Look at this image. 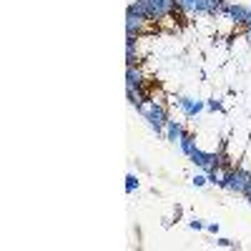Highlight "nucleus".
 I'll return each instance as SVG.
<instances>
[{
    "instance_id": "16",
    "label": "nucleus",
    "mask_w": 251,
    "mask_h": 251,
    "mask_svg": "<svg viewBox=\"0 0 251 251\" xmlns=\"http://www.w3.org/2000/svg\"><path fill=\"white\" fill-rule=\"evenodd\" d=\"M246 38H249V40H251V23H249V25H246Z\"/></svg>"
},
{
    "instance_id": "12",
    "label": "nucleus",
    "mask_w": 251,
    "mask_h": 251,
    "mask_svg": "<svg viewBox=\"0 0 251 251\" xmlns=\"http://www.w3.org/2000/svg\"><path fill=\"white\" fill-rule=\"evenodd\" d=\"M191 183H194V186H199V188H203V186L208 183V176H206V174H196V176L191 178Z\"/></svg>"
},
{
    "instance_id": "1",
    "label": "nucleus",
    "mask_w": 251,
    "mask_h": 251,
    "mask_svg": "<svg viewBox=\"0 0 251 251\" xmlns=\"http://www.w3.org/2000/svg\"><path fill=\"white\" fill-rule=\"evenodd\" d=\"M138 113L149 121V126L156 131V136H163L166 133V123H169V106H166V100H146L143 106H138Z\"/></svg>"
},
{
    "instance_id": "9",
    "label": "nucleus",
    "mask_w": 251,
    "mask_h": 251,
    "mask_svg": "<svg viewBox=\"0 0 251 251\" xmlns=\"http://www.w3.org/2000/svg\"><path fill=\"white\" fill-rule=\"evenodd\" d=\"M178 149H181V153H183V156H191V153L199 149V138H196V133L186 131V133L181 136V141H178Z\"/></svg>"
},
{
    "instance_id": "13",
    "label": "nucleus",
    "mask_w": 251,
    "mask_h": 251,
    "mask_svg": "<svg viewBox=\"0 0 251 251\" xmlns=\"http://www.w3.org/2000/svg\"><path fill=\"white\" fill-rule=\"evenodd\" d=\"M188 228H191V231H201V228H206V224L201 219H191L188 221Z\"/></svg>"
},
{
    "instance_id": "3",
    "label": "nucleus",
    "mask_w": 251,
    "mask_h": 251,
    "mask_svg": "<svg viewBox=\"0 0 251 251\" xmlns=\"http://www.w3.org/2000/svg\"><path fill=\"white\" fill-rule=\"evenodd\" d=\"M176 106H178V111L186 116V118H196L199 113H203L206 111V100H201L199 96H176V98H171Z\"/></svg>"
},
{
    "instance_id": "14",
    "label": "nucleus",
    "mask_w": 251,
    "mask_h": 251,
    "mask_svg": "<svg viewBox=\"0 0 251 251\" xmlns=\"http://www.w3.org/2000/svg\"><path fill=\"white\" fill-rule=\"evenodd\" d=\"M206 231L214 234V236H219V224H206Z\"/></svg>"
},
{
    "instance_id": "2",
    "label": "nucleus",
    "mask_w": 251,
    "mask_h": 251,
    "mask_svg": "<svg viewBox=\"0 0 251 251\" xmlns=\"http://www.w3.org/2000/svg\"><path fill=\"white\" fill-rule=\"evenodd\" d=\"M249 181H251V171H246L244 166H234L231 174H228L226 178V191H234V194H246V188H249Z\"/></svg>"
},
{
    "instance_id": "7",
    "label": "nucleus",
    "mask_w": 251,
    "mask_h": 251,
    "mask_svg": "<svg viewBox=\"0 0 251 251\" xmlns=\"http://www.w3.org/2000/svg\"><path fill=\"white\" fill-rule=\"evenodd\" d=\"M178 5L188 13V15H206L208 18V0H178Z\"/></svg>"
},
{
    "instance_id": "8",
    "label": "nucleus",
    "mask_w": 251,
    "mask_h": 251,
    "mask_svg": "<svg viewBox=\"0 0 251 251\" xmlns=\"http://www.w3.org/2000/svg\"><path fill=\"white\" fill-rule=\"evenodd\" d=\"M186 133V126L181 123V121H174V118H169V123H166V141H171V143H178L181 141V136Z\"/></svg>"
},
{
    "instance_id": "5",
    "label": "nucleus",
    "mask_w": 251,
    "mask_h": 251,
    "mask_svg": "<svg viewBox=\"0 0 251 251\" xmlns=\"http://www.w3.org/2000/svg\"><path fill=\"white\" fill-rule=\"evenodd\" d=\"M226 15L234 20L236 25H241V28H246L249 23H251V8H246V5H241V3H228V10H226Z\"/></svg>"
},
{
    "instance_id": "10",
    "label": "nucleus",
    "mask_w": 251,
    "mask_h": 251,
    "mask_svg": "<svg viewBox=\"0 0 251 251\" xmlns=\"http://www.w3.org/2000/svg\"><path fill=\"white\" fill-rule=\"evenodd\" d=\"M138 186H141L138 176H133V174H128V176H126V194H133Z\"/></svg>"
},
{
    "instance_id": "6",
    "label": "nucleus",
    "mask_w": 251,
    "mask_h": 251,
    "mask_svg": "<svg viewBox=\"0 0 251 251\" xmlns=\"http://www.w3.org/2000/svg\"><path fill=\"white\" fill-rule=\"evenodd\" d=\"M146 75L141 66H126V88H141L146 83Z\"/></svg>"
},
{
    "instance_id": "4",
    "label": "nucleus",
    "mask_w": 251,
    "mask_h": 251,
    "mask_svg": "<svg viewBox=\"0 0 251 251\" xmlns=\"http://www.w3.org/2000/svg\"><path fill=\"white\" fill-rule=\"evenodd\" d=\"M149 3V10H151V20L153 23H161L166 15H171L174 8L178 5V0H146Z\"/></svg>"
},
{
    "instance_id": "11",
    "label": "nucleus",
    "mask_w": 251,
    "mask_h": 251,
    "mask_svg": "<svg viewBox=\"0 0 251 251\" xmlns=\"http://www.w3.org/2000/svg\"><path fill=\"white\" fill-rule=\"evenodd\" d=\"M216 246H224V249H236L239 244H236V241H231V239H226V236H219V239H216Z\"/></svg>"
},
{
    "instance_id": "15",
    "label": "nucleus",
    "mask_w": 251,
    "mask_h": 251,
    "mask_svg": "<svg viewBox=\"0 0 251 251\" xmlns=\"http://www.w3.org/2000/svg\"><path fill=\"white\" fill-rule=\"evenodd\" d=\"M246 199H249V203H251V181H249V188H246V194H244Z\"/></svg>"
}]
</instances>
